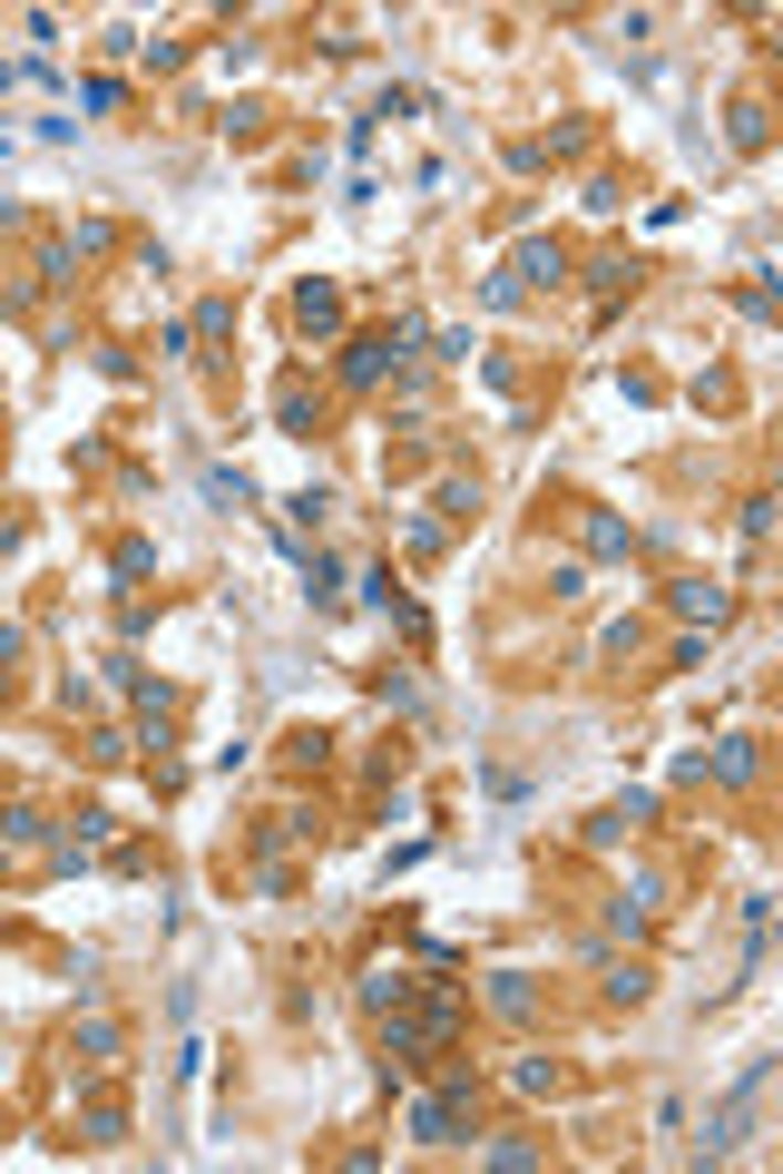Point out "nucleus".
Masks as SVG:
<instances>
[{
    "instance_id": "obj_1",
    "label": "nucleus",
    "mask_w": 783,
    "mask_h": 1174,
    "mask_svg": "<svg viewBox=\"0 0 783 1174\" xmlns=\"http://www.w3.org/2000/svg\"><path fill=\"white\" fill-rule=\"evenodd\" d=\"M451 1125H461V1097H431L422 1106V1135H431V1145H451Z\"/></svg>"
},
{
    "instance_id": "obj_2",
    "label": "nucleus",
    "mask_w": 783,
    "mask_h": 1174,
    "mask_svg": "<svg viewBox=\"0 0 783 1174\" xmlns=\"http://www.w3.org/2000/svg\"><path fill=\"white\" fill-rule=\"evenodd\" d=\"M382 362H392V334H372V343H353V362H343V372H353V382H372Z\"/></svg>"
}]
</instances>
